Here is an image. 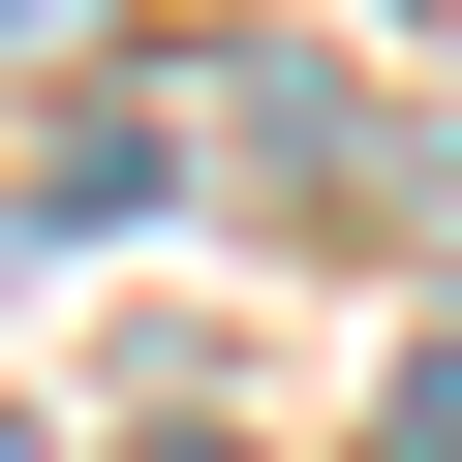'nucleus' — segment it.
<instances>
[{
    "mask_svg": "<svg viewBox=\"0 0 462 462\" xmlns=\"http://www.w3.org/2000/svg\"><path fill=\"white\" fill-rule=\"evenodd\" d=\"M370 462H462V339H431V370H401V401H370Z\"/></svg>",
    "mask_w": 462,
    "mask_h": 462,
    "instance_id": "nucleus-1",
    "label": "nucleus"
}]
</instances>
